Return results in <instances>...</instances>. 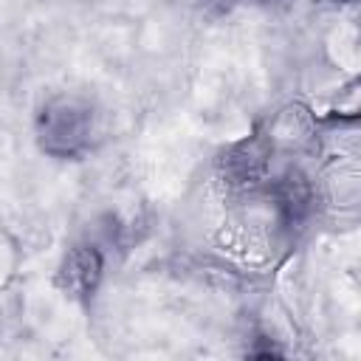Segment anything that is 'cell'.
Masks as SVG:
<instances>
[{"label": "cell", "instance_id": "6da1fadb", "mask_svg": "<svg viewBox=\"0 0 361 361\" xmlns=\"http://www.w3.org/2000/svg\"><path fill=\"white\" fill-rule=\"evenodd\" d=\"M39 133H42V144H45L48 152L73 155V152H79L82 147L90 144L93 113L79 99H71V96L68 99H54L42 110Z\"/></svg>", "mask_w": 361, "mask_h": 361}, {"label": "cell", "instance_id": "7a4b0ae2", "mask_svg": "<svg viewBox=\"0 0 361 361\" xmlns=\"http://www.w3.org/2000/svg\"><path fill=\"white\" fill-rule=\"evenodd\" d=\"M313 130L316 124L310 118V110L302 104H290L271 121L265 141L271 149H299L313 138Z\"/></svg>", "mask_w": 361, "mask_h": 361}, {"label": "cell", "instance_id": "3957f363", "mask_svg": "<svg viewBox=\"0 0 361 361\" xmlns=\"http://www.w3.org/2000/svg\"><path fill=\"white\" fill-rule=\"evenodd\" d=\"M99 276H102V254L93 245H76L65 254V262L59 268V282L65 285V290L76 296L90 293Z\"/></svg>", "mask_w": 361, "mask_h": 361}]
</instances>
